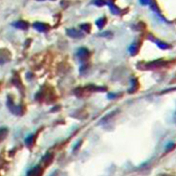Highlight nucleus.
<instances>
[{
  "instance_id": "1",
  "label": "nucleus",
  "mask_w": 176,
  "mask_h": 176,
  "mask_svg": "<svg viewBox=\"0 0 176 176\" xmlns=\"http://www.w3.org/2000/svg\"><path fill=\"white\" fill-rule=\"evenodd\" d=\"M7 105L9 110L15 115H20L21 113V107L20 105H15L10 98H8Z\"/></svg>"
},
{
  "instance_id": "2",
  "label": "nucleus",
  "mask_w": 176,
  "mask_h": 176,
  "mask_svg": "<svg viewBox=\"0 0 176 176\" xmlns=\"http://www.w3.org/2000/svg\"><path fill=\"white\" fill-rule=\"evenodd\" d=\"M11 54L6 49H0V65L6 63L9 61Z\"/></svg>"
},
{
  "instance_id": "3",
  "label": "nucleus",
  "mask_w": 176,
  "mask_h": 176,
  "mask_svg": "<svg viewBox=\"0 0 176 176\" xmlns=\"http://www.w3.org/2000/svg\"><path fill=\"white\" fill-rule=\"evenodd\" d=\"M34 28L40 32H45L48 29V25L42 23H35L33 25Z\"/></svg>"
},
{
  "instance_id": "4",
  "label": "nucleus",
  "mask_w": 176,
  "mask_h": 176,
  "mask_svg": "<svg viewBox=\"0 0 176 176\" xmlns=\"http://www.w3.org/2000/svg\"><path fill=\"white\" fill-rule=\"evenodd\" d=\"M13 26L17 28L22 29V30H26L28 27V24L26 22L23 21V20H19V21L13 23Z\"/></svg>"
},
{
  "instance_id": "5",
  "label": "nucleus",
  "mask_w": 176,
  "mask_h": 176,
  "mask_svg": "<svg viewBox=\"0 0 176 176\" xmlns=\"http://www.w3.org/2000/svg\"><path fill=\"white\" fill-rule=\"evenodd\" d=\"M8 134V130L7 128L0 129V143L2 142L5 138L7 137Z\"/></svg>"
},
{
  "instance_id": "6",
  "label": "nucleus",
  "mask_w": 176,
  "mask_h": 176,
  "mask_svg": "<svg viewBox=\"0 0 176 176\" xmlns=\"http://www.w3.org/2000/svg\"><path fill=\"white\" fill-rule=\"evenodd\" d=\"M108 4L109 5V7H110L111 13L114 15L119 14L120 10H119V9H118V7H117L116 5H114L113 4H111V3H108Z\"/></svg>"
},
{
  "instance_id": "7",
  "label": "nucleus",
  "mask_w": 176,
  "mask_h": 176,
  "mask_svg": "<svg viewBox=\"0 0 176 176\" xmlns=\"http://www.w3.org/2000/svg\"><path fill=\"white\" fill-rule=\"evenodd\" d=\"M105 23H106V19L103 17V18L99 19L97 21H96V25H97L99 28H102L104 27V26L105 25Z\"/></svg>"
},
{
  "instance_id": "8",
  "label": "nucleus",
  "mask_w": 176,
  "mask_h": 176,
  "mask_svg": "<svg viewBox=\"0 0 176 176\" xmlns=\"http://www.w3.org/2000/svg\"><path fill=\"white\" fill-rule=\"evenodd\" d=\"M67 33H68V34H69L71 36H73V37H77L80 35V33H79L77 31L74 30V29L69 30L68 32H67Z\"/></svg>"
},
{
  "instance_id": "9",
  "label": "nucleus",
  "mask_w": 176,
  "mask_h": 176,
  "mask_svg": "<svg viewBox=\"0 0 176 176\" xmlns=\"http://www.w3.org/2000/svg\"><path fill=\"white\" fill-rule=\"evenodd\" d=\"M106 3L104 1V0H95V4L98 5V6H103Z\"/></svg>"
},
{
  "instance_id": "10",
  "label": "nucleus",
  "mask_w": 176,
  "mask_h": 176,
  "mask_svg": "<svg viewBox=\"0 0 176 176\" xmlns=\"http://www.w3.org/2000/svg\"><path fill=\"white\" fill-rule=\"evenodd\" d=\"M140 2L143 5H151L152 2V0H140Z\"/></svg>"
},
{
  "instance_id": "11",
  "label": "nucleus",
  "mask_w": 176,
  "mask_h": 176,
  "mask_svg": "<svg viewBox=\"0 0 176 176\" xmlns=\"http://www.w3.org/2000/svg\"><path fill=\"white\" fill-rule=\"evenodd\" d=\"M33 137H28V139H26V145H31L32 143H33Z\"/></svg>"
},
{
  "instance_id": "12",
  "label": "nucleus",
  "mask_w": 176,
  "mask_h": 176,
  "mask_svg": "<svg viewBox=\"0 0 176 176\" xmlns=\"http://www.w3.org/2000/svg\"><path fill=\"white\" fill-rule=\"evenodd\" d=\"M81 28L85 31H89L90 28V26L89 24H84L81 26Z\"/></svg>"
},
{
  "instance_id": "13",
  "label": "nucleus",
  "mask_w": 176,
  "mask_h": 176,
  "mask_svg": "<svg viewBox=\"0 0 176 176\" xmlns=\"http://www.w3.org/2000/svg\"><path fill=\"white\" fill-rule=\"evenodd\" d=\"M39 1H44V0H39ZM52 1H55V0H52Z\"/></svg>"
}]
</instances>
